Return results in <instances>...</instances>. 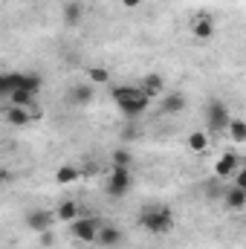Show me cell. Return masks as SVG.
<instances>
[{"label":"cell","instance_id":"e0dca14e","mask_svg":"<svg viewBox=\"0 0 246 249\" xmlns=\"http://www.w3.org/2000/svg\"><path fill=\"white\" fill-rule=\"evenodd\" d=\"M185 148L191 154H206L209 151V130H191L185 136Z\"/></svg>","mask_w":246,"mask_h":249},{"label":"cell","instance_id":"4fadbf2b","mask_svg":"<svg viewBox=\"0 0 246 249\" xmlns=\"http://www.w3.org/2000/svg\"><path fill=\"white\" fill-rule=\"evenodd\" d=\"M185 105H188V99H185L183 93H165L162 96V102H159V110L165 113V116H174V113H183L185 110Z\"/></svg>","mask_w":246,"mask_h":249},{"label":"cell","instance_id":"484cf974","mask_svg":"<svg viewBox=\"0 0 246 249\" xmlns=\"http://www.w3.org/2000/svg\"><path fill=\"white\" fill-rule=\"evenodd\" d=\"M41 241H44L47 247H53V244H55V235H53V229H50V232H41Z\"/></svg>","mask_w":246,"mask_h":249},{"label":"cell","instance_id":"9c48e42d","mask_svg":"<svg viewBox=\"0 0 246 249\" xmlns=\"http://www.w3.org/2000/svg\"><path fill=\"white\" fill-rule=\"evenodd\" d=\"M93 99H96L93 84H72L67 90V102L75 105V107H87V105H93Z\"/></svg>","mask_w":246,"mask_h":249},{"label":"cell","instance_id":"ba28073f","mask_svg":"<svg viewBox=\"0 0 246 249\" xmlns=\"http://www.w3.org/2000/svg\"><path fill=\"white\" fill-rule=\"evenodd\" d=\"M238 168H241L238 154H235V151H226V154L214 162V177H217V180H232Z\"/></svg>","mask_w":246,"mask_h":249},{"label":"cell","instance_id":"52a82bcc","mask_svg":"<svg viewBox=\"0 0 246 249\" xmlns=\"http://www.w3.org/2000/svg\"><path fill=\"white\" fill-rule=\"evenodd\" d=\"M58 217H55V212H50V209H32V212H26V226L32 229V232H50L53 229V223H55Z\"/></svg>","mask_w":246,"mask_h":249},{"label":"cell","instance_id":"ffe728a7","mask_svg":"<svg viewBox=\"0 0 246 249\" xmlns=\"http://www.w3.org/2000/svg\"><path fill=\"white\" fill-rule=\"evenodd\" d=\"M35 96L38 93H32V90H15L9 99H6V105H18V107H32L35 105Z\"/></svg>","mask_w":246,"mask_h":249},{"label":"cell","instance_id":"7a4b0ae2","mask_svg":"<svg viewBox=\"0 0 246 249\" xmlns=\"http://www.w3.org/2000/svg\"><path fill=\"white\" fill-rule=\"evenodd\" d=\"M136 223L148 232V235H168L174 229V212L168 206H148L139 212Z\"/></svg>","mask_w":246,"mask_h":249},{"label":"cell","instance_id":"4316f807","mask_svg":"<svg viewBox=\"0 0 246 249\" xmlns=\"http://www.w3.org/2000/svg\"><path fill=\"white\" fill-rule=\"evenodd\" d=\"M18 3H32V0H18Z\"/></svg>","mask_w":246,"mask_h":249},{"label":"cell","instance_id":"3957f363","mask_svg":"<svg viewBox=\"0 0 246 249\" xmlns=\"http://www.w3.org/2000/svg\"><path fill=\"white\" fill-rule=\"evenodd\" d=\"M102 217L96 214H81L70 223V235L78 241V244H96L99 241V232H102Z\"/></svg>","mask_w":246,"mask_h":249},{"label":"cell","instance_id":"44dd1931","mask_svg":"<svg viewBox=\"0 0 246 249\" xmlns=\"http://www.w3.org/2000/svg\"><path fill=\"white\" fill-rule=\"evenodd\" d=\"M226 133H229V139H232L235 145H244L246 142V119H232Z\"/></svg>","mask_w":246,"mask_h":249},{"label":"cell","instance_id":"9a60e30c","mask_svg":"<svg viewBox=\"0 0 246 249\" xmlns=\"http://www.w3.org/2000/svg\"><path fill=\"white\" fill-rule=\"evenodd\" d=\"M223 206L229 212H241L246 209V188H238V186H229L223 191Z\"/></svg>","mask_w":246,"mask_h":249},{"label":"cell","instance_id":"5b68a950","mask_svg":"<svg viewBox=\"0 0 246 249\" xmlns=\"http://www.w3.org/2000/svg\"><path fill=\"white\" fill-rule=\"evenodd\" d=\"M38 116H41L38 105H32V107H18V105H6V110H3V119H6V124H12V127H29V124L35 122Z\"/></svg>","mask_w":246,"mask_h":249},{"label":"cell","instance_id":"603a6c76","mask_svg":"<svg viewBox=\"0 0 246 249\" xmlns=\"http://www.w3.org/2000/svg\"><path fill=\"white\" fill-rule=\"evenodd\" d=\"M110 162H113V168H130V165H133V157H130L127 148H113Z\"/></svg>","mask_w":246,"mask_h":249},{"label":"cell","instance_id":"277c9868","mask_svg":"<svg viewBox=\"0 0 246 249\" xmlns=\"http://www.w3.org/2000/svg\"><path fill=\"white\" fill-rule=\"evenodd\" d=\"M203 113H206L209 133H223V130H229L232 113H229V107H226V102H223V99H209V102H206V107H203Z\"/></svg>","mask_w":246,"mask_h":249},{"label":"cell","instance_id":"6da1fadb","mask_svg":"<svg viewBox=\"0 0 246 249\" xmlns=\"http://www.w3.org/2000/svg\"><path fill=\"white\" fill-rule=\"evenodd\" d=\"M110 99L116 102V107H119V113L124 119H139L154 102L142 87H133V84H116L110 90Z\"/></svg>","mask_w":246,"mask_h":249},{"label":"cell","instance_id":"cb8c5ba5","mask_svg":"<svg viewBox=\"0 0 246 249\" xmlns=\"http://www.w3.org/2000/svg\"><path fill=\"white\" fill-rule=\"evenodd\" d=\"M232 186H238V188H246V165H241V168L235 171V177H232Z\"/></svg>","mask_w":246,"mask_h":249},{"label":"cell","instance_id":"30bf717a","mask_svg":"<svg viewBox=\"0 0 246 249\" xmlns=\"http://www.w3.org/2000/svg\"><path fill=\"white\" fill-rule=\"evenodd\" d=\"M191 35L197 38V41H209L211 35H214V18L211 15H206V12H200L194 20H191Z\"/></svg>","mask_w":246,"mask_h":249},{"label":"cell","instance_id":"5bb4252c","mask_svg":"<svg viewBox=\"0 0 246 249\" xmlns=\"http://www.w3.org/2000/svg\"><path fill=\"white\" fill-rule=\"evenodd\" d=\"M61 20L67 26H78L84 20V3L81 0H67L61 9Z\"/></svg>","mask_w":246,"mask_h":249},{"label":"cell","instance_id":"d6986e66","mask_svg":"<svg viewBox=\"0 0 246 249\" xmlns=\"http://www.w3.org/2000/svg\"><path fill=\"white\" fill-rule=\"evenodd\" d=\"M78 177H84V174H81V168H78V165H70V162L61 165V168L55 171V183H58V186H70V183H75Z\"/></svg>","mask_w":246,"mask_h":249},{"label":"cell","instance_id":"ac0fdd59","mask_svg":"<svg viewBox=\"0 0 246 249\" xmlns=\"http://www.w3.org/2000/svg\"><path fill=\"white\" fill-rule=\"evenodd\" d=\"M55 217H58L61 223H72L75 217H81V209H78V203H75V200H64L61 206L55 209Z\"/></svg>","mask_w":246,"mask_h":249},{"label":"cell","instance_id":"7402d4cb","mask_svg":"<svg viewBox=\"0 0 246 249\" xmlns=\"http://www.w3.org/2000/svg\"><path fill=\"white\" fill-rule=\"evenodd\" d=\"M87 78H90V84H107L113 75H110V70H107V67L93 64V67H87Z\"/></svg>","mask_w":246,"mask_h":249},{"label":"cell","instance_id":"7c38bea8","mask_svg":"<svg viewBox=\"0 0 246 249\" xmlns=\"http://www.w3.org/2000/svg\"><path fill=\"white\" fill-rule=\"evenodd\" d=\"M139 87H142L151 99H162V96H165V78H162L159 72H148V75H142V78H139Z\"/></svg>","mask_w":246,"mask_h":249},{"label":"cell","instance_id":"8fae6325","mask_svg":"<svg viewBox=\"0 0 246 249\" xmlns=\"http://www.w3.org/2000/svg\"><path fill=\"white\" fill-rule=\"evenodd\" d=\"M122 241H124V232L119 229V226H102V232H99V247L102 249H122Z\"/></svg>","mask_w":246,"mask_h":249},{"label":"cell","instance_id":"8992f818","mask_svg":"<svg viewBox=\"0 0 246 249\" xmlns=\"http://www.w3.org/2000/svg\"><path fill=\"white\" fill-rule=\"evenodd\" d=\"M130 186H133V174H130V168H110V177H107V194H110L113 200L127 197Z\"/></svg>","mask_w":246,"mask_h":249},{"label":"cell","instance_id":"d4e9b609","mask_svg":"<svg viewBox=\"0 0 246 249\" xmlns=\"http://www.w3.org/2000/svg\"><path fill=\"white\" fill-rule=\"evenodd\" d=\"M145 0H119V6H124V9H139Z\"/></svg>","mask_w":246,"mask_h":249},{"label":"cell","instance_id":"2e32d148","mask_svg":"<svg viewBox=\"0 0 246 249\" xmlns=\"http://www.w3.org/2000/svg\"><path fill=\"white\" fill-rule=\"evenodd\" d=\"M15 78H18V90H32V93H41V87H44L41 72H32V70H26V72H15Z\"/></svg>","mask_w":246,"mask_h":249}]
</instances>
